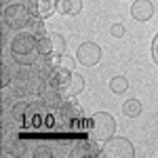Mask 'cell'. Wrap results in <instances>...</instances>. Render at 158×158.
<instances>
[{
  "label": "cell",
  "instance_id": "1",
  "mask_svg": "<svg viewBox=\"0 0 158 158\" xmlns=\"http://www.w3.org/2000/svg\"><path fill=\"white\" fill-rule=\"evenodd\" d=\"M11 55L19 65H34L38 57H42L38 51V38L30 32L17 34L11 42Z\"/></svg>",
  "mask_w": 158,
  "mask_h": 158
},
{
  "label": "cell",
  "instance_id": "2",
  "mask_svg": "<svg viewBox=\"0 0 158 158\" xmlns=\"http://www.w3.org/2000/svg\"><path fill=\"white\" fill-rule=\"evenodd\" d=\"M30 17H32V13L25 2H13L9 6H4V11H2V19L11 30H25Z\"/></svg>",
  "mask_w": 158,
  "mask_h": 158
},
{
  "label": "cell",
  "instance_id": "3",
  "mask_svg": "<svg viewBox=\"0 0 158 158\" xmlns=\"http://www.w3.org/2000/svg\"><path fill=\"white\" fill-rule=\"evenodd\" d=\"M116 133V120L108 112H97L91 116V137L97 141H106Z\"/></svg>",
  "mask_w": 158,
  "mask_h": 158
},
{
  "label": "cell",
  "instance_id": "4",
  "mask_svg": "<svg viewBox=\"0 0 158 158\" xmlns=\"http://www.w3.org/2000/svg\"><path fill=\"white\" fill-rule=\"evenodd\" d=\"M106 158H133L135 150L127 137H110L103 141V148L99 150Z\"/></svg>",
  "mask_w": 158,
  "mask_h": 158
},
{
  "label": "cell",
  "instance_id": "5",
  "mask_svg": "<svg viewBox=\"0 0 158 158\" xmlns=\"http://www.w3.org/2000/svg\"><path fill=\"white\" fill-rule=\"evenodd\" d=\"M76 59L80 61L82 65H86V68L99 63V59H101V49H99V44H95V42H85V44H80L78 51H76Z\"/></svg>",
  "mask_w": 158,
  "mask_h": 158
},
{
  "label": "cell",
  "instance_id": "6",
  "mask_svg": "<svg viewBox=\"0 0 158 158\" xmlns=\"http://www.w3.org/2000/svg\"><path fill=\"white\" fill-rule=\"evenodd\" d=\"M27 6H30L32 15H36L40 19H47V17H51L57 11L59 2L57 0H27Z\"/></svg>",
  "mask_w": 158,
  "mask_h": 158
},
{
  "label": "cell",
  "instance_id": "7",
  "mask_svg": "<svg viewBox=\"0 0 158 158\" xmlns=\"http://www.w3.org/2000/svg\"><path fill=\"white\" fill-rule=\"evenodd\" d=\"M154 15V4L152 0H135L131 6V17L137 21H148Z\"/></svg>",
  "mask_w": 158,
  "mask_h": 158
},
{
  "label": "cell",
  "instance_id": "8",
  "mask_svg": "<svg viewBox=\"0 0 158 158\" xmlns=\"http://www.w3.org/2000/svg\"><path fill=\"white\" fill-rule=\"evenodd\" d=\"M65 91H68L70 97H76L78 93L85 91V78H82L80 74L72 72V78H70V82H68V86H65Z\"/></svg>",
  "mask_w": 158,
  "mask_h": 158
},
{
  "label": "cell",
  "instance_id": "9",
  "mask_svg": "<svg viewBox=\"0 0 158 158\" xmlns=\"http://www.w3.org/2000/svg\"><path fill=\"white\" fill-rule=\"evenodd\" d=\"M25 32L34 34L36 38L44 36V34H47V30H44V19H40V17H36V15H32L30 21H27V25H25Z\"/></svg>",
  "mask_w": 158,
  "mask_h": 158
},
{
  "label": "cell",
  "instance_id": "10",
  "mask_svg": "<svg viewBox=\"0 0 158 158\" xmlns=\"http://www.w3.org/2000/svg\"><path fill=\"white\" fill-rule=\"evenodd\" d=\"M122 114H124L127 118H137V116L141 114V101H139V99H129V101H124V103H122Z\"/></svg>",
  "mask_w": 158,
  "mask_h": 158
},
{
  "label": "cell",
  "instance_id": "11",
  "mask_svg": "<svg viewBox=\"0 0 158 158\" xmlns=\"http://www.w3.org/2000/svg\"><path fill=\"white\" fill-rule=\"evenodd\" d=\"M59 11L63 15H78L82 11V0H61Z\"/></svg>",
  "mask_w": 158,
  "mask_h": 158
},
{
  "label": "cell",
  "instance_id": "12",
  "mask_svg": "<svg viewBox=\"0 0 158 158\" xmlns=\"http://www.w3.org/2000/svg\"><path fill=\"white\" fill-rule=\"evenodd\" d=\"M110 89H112V93L122 95V93H127V89H129V80H127L124 76H114V78L110 80Z\"/></svg>",
  "mask_w": 158,
  "mask_h": 158
},
{
  "label": "cell",
  "instance_id": "13",
  "mask_svg": "<svg viewBox=\"0 0 158 158\" xmlns=\"http://www.w3.org/2000/svg\"><path fill=\"white\" fill-rule=\"evenodd\" d=\"M38 51H40V55L42 57H47V55H51L53 53V42H51V36H40L38 38Z\"/></svg>",
  "mask_w": 158,
  "mask_h": 158
},
{
  "label": "cell",
  "instance_id": "14",
  "mask_svg": "<svg viewBox=\"0 0 158 158\" xmlns=\"http://www.w3.org/2000/svg\"><path fill=\"white\" fill-rule=\"evenodd\" d=\"M49 36H51V42H53V51L59 53V55H63V51H65V40H63V36L57 34V32H53Z\"/></svg>",
  "mask_w": 158,
  "mask_h": 158
},
{
  "label": "cell",
  "instance_id": "15",
  "mask_svg": "<svg viewBox=\"0 0 158 158\" xmlns=\"http://www.w3.org/2000/svg\"><path fill=\"white\" fill-rule=\"evenodd\" d=\"M110 34H112L114 38H122L124 34H127V30H124V25H122V23H114L112 27H110Z\"/></svg>",
  "mask_w": 158,
  "mask_h": 158
},
{
  "label": "cell",
  "instance_id": "16",
  "mask_svg": "<svg viewBox=\"0 0 158 158\" xmlns=\"http://www.w3.org/2000/svg\"><path fill=\"white\" fill-rule=\"evenodd\" d=\"M0 68H2V89H6V86L11 85V72H9V65H6V63H2V65H0Z\"/></svg>",
  "mask_w": 158,
  "mask_h": 158
},
{
  "label": "cell",
  "instance_id": "17",
  "mask_svg": "<svg viewBox=\"0 0 158 158\" xmlns=\"http://www.w3.org/2000/svg\"><path fill=\"white\" fill-rule=\"evenodd\" d=\"M59 65H63V68H68V70H72V72H74L76 61H74L72 57H68V55H61V57H59Z\"/></svg>",
  "mask_w": 158,
  "mask_h": 158
},
{
  "label": "cell",
  "instance_id": "18",
  "mask_svg": "<svg viewBox=\"0 0 158 158\" xmlns=\"http://www.w3.org/2000/svg\"><path fill=\"white\" fill-rule=\"evenodd\" d=\"M152 57H154V61H156V65H158V34L154 38V42H152Z\"/></svg>",
  "mask_w": 158,
  "mask_h": 158
}]
</instances>
